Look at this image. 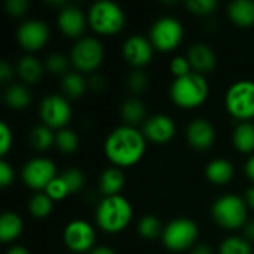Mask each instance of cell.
<instances>
[{"instance_id":"8992f818","label":"cell","mask_w":254,"mask_h":254,"mask_svg":"<svg viewBox=\"0 0 254 254\" xmlns=\"http://www.w3.org/2000/svg\"><path fill=\"white\" fill-rule=\"evenodd\" d=\"M225 107L231 116L240 122H249L254 118V82L237 80L225 94Z\"/></svg>"},{"instance_id":"681fc988","label":"cell","mask_w":254,"mask_h":254,"mask_svg":"<svg viewBox=\"0 0 254 254\" xmlns=\"http://www.w3.org/2000/svg\"><path fill=\"white\" fill-rule=\"evenodd\" d=\"M4 254H30L24 246H12Z\"/></svg>"},{"instance_id":"5b68a950","label":"cell","mask_w":254,"mask_h":254,"mask_svg":"<svg viewBox=\"0 0 254 254\" xmlns=\"http://www.w3.org/2000/svg\"><path fill=\"white\" fill-rule=\"evenodd\" d=\"M247 202L244 198L226 193L219 196L213 205H211V216L213 220L223 229L235 231L240 228H244V225L249 222L247 219Z\"/></svg>"},{"instance_id":"e0dca14e","label":"cell","mask_w":254,"mask_h":254,"mask_svg":"<svg viewBox=\"0 0 254 254\" xmlns=\"http://www.w3.org/2000/svg\"><path fill=\"white\" fill-rule=\"evenodd\" d=\"M186 138L188 143L196 150H207L216 140V129L210 121L196 118L186 127Z\"/></svg>"},{"instance_id":"60d3db41","label":"cell","mask_w":254,"mask_h":254,"mask_svg":"<svg viewBox=\"0 0 254 254\" xmlns=\"http://www.w3.org/2000/svg\"><path fill=\"white\" fill-rule=\"evenodd\" d=\"M13 176L15 174H13L12 165L4 158H1L0 159V186L7 188L13 182Z\"/></svg>"},{"instance_id":"6da1fadb","label":"cell","mask_w":254,"mask_h":254,"mask_svg":"<svg viewBox=\"0 0 254 254\" xmlns=\"http://www.w3.org/2000/svg\"><path fill=\"white\" fill-rule=\"evenodd\" d=\"M146 152V137L143 131L131 125L116 127L104 140V155L113 167L125 168L135 165Z\"/></svg>"},{"instance_id":"ba28073f","label":"cell","mask_w":254,"mask_h":254,"mask_svg":"<svg viewBox=\"0 0 254 254\" xmlns=\"http://www.w3.org/2000/svg\"><path fill=\"white\" fill-rule=\"evenodd\" d=\"M185 28L180 19L171 15H165L158 18L149 31V40L152 42L153 48L161 52H171L174 51L183 40Z\"/></svg>"},{"instance_id":"ffe728a7","label":"cell","mask_w":254,"mask_h":254,"mask_svg":"<svg viewBox=\"0 0 254 254\" xmlns=\"http://www.w3.org/2000/svg\"><path fill=\"white\" fill-rule=\"evenodd\" d=\"M125 185V176L118 167H107L101 171L98 177V189L103 196L121 195V190Z\"/></svg>"},{"instance_id":"1f68e13d","label":"cell","mask_w":254,"mask_h":254,"mask_svg":"<svg viewBox=\"0 0 254 254\" xmlns=\"http://www.w3.org/2000/svg\"><path fill=\"white\" fill-rule=\"evenodd\" d=\"M162 231H164V228H162L159 219H156L155 216H150V214L141 217L137 223L138 235L144 240H149V241L162 237Z\"/></svg>"},{"instance_id":"cb8c5ba5","label":"cell","mask_w":254,"mask_h":254,"mask_svg":"<svg viewBox=\"0 0 254 254\" xmlns=\"http://www.w3.org/2000/svg\"><path fill=\"white\" fill-rule=\"evenodd\" d=\"M24 229L21 216L15 211H4L0 216V241L7 244L15 241Z\"/></svg>"},{"instance_id":"b9f144b4","label":"cell","mask_w":254,"mask_h":254,"mask_svg":"<svg viewBox=\"0 0 254 254\" xmlns=\"http://www.w3.org/2000/svg\"><path fill=\"white\" fill-rule=\"evenodd\" d=\"M13 71L15 70H13V67H12V64L9 61H6V60L0 61V82L3 85H6L13 77Z\"/></svg>"},{"instance_id":"83f0119b","label":"cell","mask_w":254,"mask_h":254,"mask_svg":"<svg viewBox=\"0 0 254 254\" xmlns=\"http://www.w3.org/2000/svg\"><path fill=\"white\" fill-rule=\"evenodd\" d=\"M28 143L33 149L39 152H45L52 146H55V132L54 129H51L43 124L34 125L28 132Z\"/></svg>"},{"instance_id":"bcb514c9","label":"cell","mask_w":254,"mask_h":254,"mask_svg":"<svg viewBox=\"0 0 254 254\" xmlns=\"http://www.w3.org/2000/svg\"><path fill=\"white\" fill-rule=\"evenodd\" d=\"M190 254H214L213 249L207 244H198L195 246L192 250H190Z\"/></svg>"},{"instance_id":"4dcf8cb0","label":"cell","mask_w":254,"mask_h":254,"mask_svg":"<svg viewBox=\"0 0 254 254\" xmlns=\"http://www.w3.org/2000/svg\"><path fill=\"white\" fill-rule=\"evenodd\" d=\"M45 70L54 76H65L68 71H70V65H71V61L68 57H65L64 54H60V52H52L49 54L46 58H45Z\"/></svg>"},{"instance_id":"7dc6e473","label":"cell","mask_w":254,"mask_h":254,"mask_svg":"<svg viewBox=\"0 0 254 254\" xmlns=\"http://www.w3.org/2000/svg\"><path fill=\"white\" fill-rule=\"evenodd\" d=\"M89 254H116L115 253V250L112 249V247H109V246H97V247H94Z\"/></svg>"},{"instance_id":"f907efd6","label":"cell","mask_w":254,"mask_h":254,"mask_svg":"<svg viewBox=\"0 0 254 254\" xmlns=\"http://www.w3.org/2000/svg\"><path fill=\"white\" fill-rule=\"evenodd\" d=\"M71 254H73V253H71Z\"/></svg>"},{"instance_id":"7402d4cb","label":"cell","mask_w":254,"mask_h":254,"mask_svg":"<svg viewBox=\"0 0 254 254\" xmlns=\"http://www.w3.org/2000/svg\"><path fill=\"white\" fill-rule=\"evenodd\" d=\"M234 174H235V170H234L232 162L228 159H223V158L213 159L205 167V177L214 185L229 183L232 180Z\"/></svg>"},{"instance_id":"e575fe53","label":"cell","mask_w":254,"mask_h":254,"mask_svg":"<svg viewBox=\"0 0 254 254\" xmlns=\"http://www.w3.org/2000/svg\"><path fill=\"white\" fill-rule=\"evenodd\" d=\"M219 3L217 0H188L186 7L198 16H207L211 15L217 9Z\"/></svg>"},{"instance_id":"2e32d148","label":"cell","mask_w":254,"mask_h":254,"mask_svg":"<svg viewBox=\"0 0 254 254\" xmlns=\"http://www.w3.org/2000/svg\"><path fill=\"white\" fill-rule=\"evenodd\" d=\"M143 134L146 140L155 144H165L168 143L176 134V124L174 121L164 113H158L149 116L143 124Z\"/></svg>"},{"instance_id":"4316f807","label":"cell","mask_w":254,"mask_h":254,"mask_svg":"<svg viewBox=\"0 0 254 254\" xmlns=\"http://www.w3.org/2000/svg\"><path fill=\"white\" fill-rule=\"evenodd\" d=\"M121 116L125 125L135 127L146 118V104L137 97H129L121 104Z\"/></svg>"},{"instance_id":"3957f363","label":"cell","mask_w":254,"mask_h":254,"mask_svg":"<svg viewBox=\"0 0 254 254\" xmlns=\"http://www.w3.org/2000/svg\"><path fill=\"white\" fill-rule=\"evenodd\" d=\"M208 83L204 74L190 71L186 76L176 77L170 88L173 103L182 109H195L205 103L208 97Z\"/></svg>"},{"instance_id":"ab89813d","label":"cell","mask_w":254,"mask_h":254,"mask_svg":"<svg viewBox=\"0 0 254 254\" xmlns=\"http://www.w3.org/2000/svg\"><path fill=\"white\" fill-rule=\"evenodd\" d=\"M4 9L9 15L12 16H22L27 9H28V1L27 0H6L4 3Z\"/></svg>"},{"instance_id":"ee69618b","label":"cell","mask_w":254,"mask_h":254,"mask_svg":"<svg viewBox=\"0 0 254 254\" xmlns=\"http://www.w3.org/2000/svg\"><path fill=\"white\" fill-rule=\"evenodd\" d=\"M244 173H246V176L254 183V155H252V156L247 159V162H246V165H244Z\"/></svg>"},{"instance_id":"836d02e7","label":"cell","mask_w":254,"mask_h":254,"mask_svg":"<svg viewBox=\"0 0 254 254\" xmlns=\"http://www.w3.org/2000/svg\"><path fill=\"white\" fill-rule=\"evenodd\" d=\"M61 179L65 182L70 193H77L83 186H85V176L80 170L77 168H67L63 174Z\"/></svg>"},{"instance_id":"277c9868","label":"cell","mask_w":254,"mask_h":254,"mask_svg":"<svg viewBox=\"0 0 254 254\" xmlns=\"http://www.w3.org/2000/svg\"><path fill=\"white\" fill-rule=\"evenodd\" d=\"M86 18L89 27L95 33L104 36L116 34L125 25L124 9L112 0H98L92 3Z\"/></svg>"},{"instance_id":"7c38bea8","label":"cell","mask_w":254,"mask_h":254,"mask_svg":"<svg viewBox=\"0 0 254 254\" xmlns=\"http://www.w3.org/2000/svg\"><path fill=\"white\" fill-rule=\"evenodd\" d=\"M95 237L94 226L82 219L68 222L63 231L64 244L73 254L89 253L95 247Z\"/></svg>"},{"instance_id":"8d00e7d4","label":"cell","mask_w":254,"mask_h":254,"mask_svg":"<svg viewBox=\"0 0 254 254\" xmlns=\"http://www.w3.org/2000/svg\"><path fill=\"white\" fill-rule=\"evenodd\" d=\"M147 85H149V79L146 73L141 70H134L127 76V88L134 94L143 92L147 88Z\"/></svg>"},{"instance_id":"f1b7e54d","label":"cell","mask_w":254,"mask_h":254,"mask_svg":"<svg viewBox=\"0 0 254 254\" xmlns=\"http://www.w3.org/2000/svg\"><path fill=\"white\" fill-rule=\"evenodd\" d=\"M54 210V201L45 192H36L28 201V211L36 219H46Z\"/></svg>"},{"instance_id":"30bf717a","label":"cell","mask_w":254,"mask_h":254,"mask_svg":"<svg viewBox=\"0 0 254 254\" xmlns=\"http://www.w3.org/2000/svg\"><path fill=\"white\" fill-rule=\"evenodd\" d=\"M39 115L42 124L51 129H63L71 118V107L68 98L60 94H48L39 104Z\"/></svg>"},{"instance_id":"8fae6325","label":"cell","mask_w":254,"mask_h":254,"mask_svg":"<svg viewBox=\"0 0 254 254\" xmlns=\"http://www.w3.org/2000/svg\"><path fill=\"white\" fill-rule=\"evenodd\" d=\"M55 177H57V167L49 158L45 156H36L28 159L21 170L22 182L36 192L45 190L46 186Z\"/></svg>"},{"instance_id":"f546056e","label":"cell","mask_w":254,"mask_h":254,"mask_svg":"<svg viewBox=\"0 0 254 254\" xmlns=\"http://www.w3.org/2000/svg\"><path fill=\"white\" fill-rule=\"evenodd\" d=\"M219 254H253V247L244 237L232 235L220 243Z\"/></svg>"},{"instance_id":"d4e9b609","label":"cell","mask_w":254,"mask_h":254,"mask_svg":"<svg viewBox=\"0 0 254 254\" xmlns=\"http://www.w3.org/2000/svg\"><path fill=\"white\" fill-rule=\"evenodd\" d=\"M88 88V79L79 71H68L65 76L61 77V91L63 95L68 100L80 98Z\"/></svg>"},{"instance_id":"44dd1931","label":"cell","mask_w":254,"mask_h":254,"mask_svg":"<svg viewBox=\"0 0 254 254\" xmlns=\"http://www.w3.org/2000/svg\"><path fill=\"white\" fill-rule=\"evenodd\" d=\"M229 19L243 28L254 25V1L253 0H232L228 4Z\"/></svg>"},{"instance_id":"484cf974","label":"cell","mask_w":254,"mask_h":254,"mask_svg":"<svg viewBox=\"0 0 254 254\" xmlns=\"http://www.w3.org/2000/svg\"><path fill=\"white\" fill-rule=\"evenodd\" d=\"M232 143L241 153L254 152V124L240 122L232 132Z\"/></svg>"},{"instance_id":"d6986e66","label":"cell","mask_w":254,"mask_h":254,"mask_svg":"<svg viewBox=\"0 0 254 254\" xmlns=\"http://www.w3.org/2000/svg\"><path fill=\"white\" fill-rule=\"evenodd\" d=\"M45 65L31 54L19 57L15 71L25 85H34L42 79Z\"/></svg>"},{"instance_id":"9c48e42d","label":"cell","mask_w":254,"mask_h":254,"mask_svg":"<svg viewBox=\"0 0 254 254\" xmlns=\"http://www.w3.org/2000/svg\"><path fill=\"white\" fill-rule=\"evenodd\" d=\"M198 234V225L193 220L179 217L164 226L161 240L170 252H185L190 247L193 249Z\"/></svg>"},{"instance_id":"52a82bcc","label":"cell","mask_w":254,"mask_h":254,"mask_svg":"<svg viewBox=\"0 0 254 254\" xmlns=\"http://www.w3.org/2000/svg\"><path fill=\"white\" fill-rule=\"evenodd\" d=\"M104 48L97 37L83 36L77 39L70 52V61L76 71L82 74L94 73L103 63Z\"/></svg>"},{"instance_id":"7a4b0ae2","label":"cell","mask_w":254,"mask_h":254,"mask_svg":"<svg viewBox=\"0 0 254 254\" xmlns=\"http://www.w3.org/2000/svg\"><path fill=\"white\" fill-rule=\"evenodd\" d=\"M132 220V205L122 196H103L95 210L97 226L107 234H118L127 229Z\"/></svg>"},{"instance_id":"5bb4252c","label":"cell","mask_w":254,"mask_h":254,"mask_svg":"<svg viewBox=\"0 0 254 254\" xmlns=\"http://www.w3.org/2000/svg\"><path fill=\"white\" fill-rule=\"evenodd\" d=\"M153 49L155 48L147 37L141 34H131L122 45V55L128 64L140 68L152 61Z\"/></svg>"},{"instance_id":"d590c367","label":"cell","mask_w":254,"mask_h":254,"mask_svg":"<svg viewBox=\"0 0 254 254\" xmlns=\"http://www.w3.org/2000/svg\"><path fill=\"white\" fill-rule=\"evenodd\" d=\"M52 201H61L64 199L67 195H70V190L65 185V182L61 179V176H57L43 190Z\"/></svg>"},{"instance_id":"d6a6232c","label":"cell","mask_w":254,"mask_h":254,"mask_svg":"<svg viewBox=\"0 0 254 254\" xmlns=\"http://www.w3.org/2000/svg\"><path fill=\"white\" fill-rule=\"evenodd\" d=\"M77 146H79V137L73 129L63 128L55 132V147L60 152L70 155V153L76 152Z\"/></svg>"},{"instance_id":"603a6c76","label":"cell","mask_w":254,"mask_h":254,"mask_svg":"<svg viewBox=\"0 0 254 254\" xmlns=\"http://www.w3.org/2000/svg\"><path fill=\"white\" fill-rule=\"evenodd\" d=\"M3 100L10 109L22 110L31 104V92L25 83H9L3 92Z\"/></svg>"},{"instance_id":"9a60e30c","label":"cell","mask_w":254,"mask_h":254,"mask_svg":"<svg viewBox=\"0 0 254 254\" xmlns=\"http://www.w3.org/2000/svg\"><path fill=\"white\" fill-rule=\"evenodd\" d=\"M88 18L82 12L80 7L74 4H65L60 9L57 16V25L61 30V33L71 39H80L83 37V31L86 27Z\"/></svg>"},{"instance_id":"7bdbcfd3","label":"cell","mask_w":254,"mask_h":254,"mask_svg":"<svg viewBox=\"0 0 254 254\" xmlns=\"http://www.w3.org/2000/svg\"><path fill=\"white\" fill-rule=\"evenodd\" d=\"M106 86H107V82H106V79L101 76V74H91L89 76V79H88V88L89 89H92V91H103V89H106Z\"/></svg>"},{"instance_id":"f35d334b","label":"cell","mask_w":254,"mask_h":254,"mask_svg":"<svg viewBox=\"0 0 254 254\" xmlns=\"http://www.w3.org/2000/svg\"><path fill=\"white\" fill-rule=\"evenodd\" d=\"M12 141H13L12 129L9 128V125L6 122H0V155H1V158H4L6 153L9 152V149L12 147Z\"/></svg>"},{"instance_id":"c3c4849f","label":"cell","mask_w":254,"mask_h":254,"mask_svg":"<svg viewBox=\"0 0 254 254\" xmlns=\"http://www.w3.org/2000/svg\"><path fill=\"white\" fill-rule=\"evenodd\" d=\"M244 199H246L247 205L254 210V186H252V188H249V189H247V192H246V198H244Z\"/></svg>"},{"instance_id":"ac0fdd59","label":"cell","mask_w":254,"mask_h":254,"mask_svg":"<svg viewBox=\"0 0 254 254\" xmlns=\"http://www.w3.org/2000/svg\"><path fill=\"white\" fill-rule=\"evenodd\" d=\"M190 67L193 71L199 73V74H205L210 73L216 68L217 64V57L216 52L213 51V48L207 43L202 42H196L193 43L186 54Z\"/></svg>"},{"instance_id":"f6af8a7d","label":"cell","mask_w":254,"mask_h":254,"mask_svg":"<svg viewBox=\"0 0 254 254\" xmlns=\"http://www.w3.org/2000/svg\"><path fill=\"white\" fill-rule=\"evenodd\" d=\"M243 229H244V238L250 243L254 241V220H249Z\"/></svg>"},{"instance_id":"74e56055","label":"cell","mask_w":254,"mask_h":254,"mask_svg":"<svg viewBox=\"0 0 254 254\" xmlns=\"http://www.w3.org/2000/svg\"><path fill=\"white\" fill-rule=\"evenodd\" d=\"M170 70H171V73L174 74V79H176V77H182V76L189 74L192 71V67H190V63H189L188 57L179 55V57H174L171 60Z\"/></svg>"},{"instance_id":"4fadbf2b","label":"cell","mask_w":254,"mask_h":254,"mask_svg":"<svg viewBox=\"0 0 254 254\" xmlns=\"http://www.w3.org/2000/svg\"><path fill=\"white\" fill-rule=\"evenodd\" d=\"M49 40V27L45 21L31 18L21 22L16 28V42L28 54L42 49Z\"/></svg>"}]
</instances>
